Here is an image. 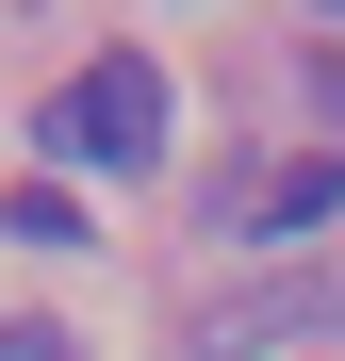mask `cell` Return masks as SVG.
<instances>
[{"mask_svg": "<svg viewBox=\"0 0 345 361\" xmlns=\"http://www.w3.org/2000/svg\"><path fill=\"white\" fill-rule=\"evenodd\" d=\"M164 132H181V115H164V66H148V49H99V66L49 99V148H66V164H164Z\"/></svg>", "mask_w": 345, "mask_h": 361, "instance_id": "6da1fadb", "label": "cell"}, {"mask_svg": "<svg viewBox=\"0 0 345 361\" xmlns=\"http://www.w3.org/2000/svg\"><path fill=\"white\" fill-rule=\"evenodd\" d=\"M345 214V148L313 132L296 164H263V180H230V230H247V247H313V230Z\"/></svg>", "mask_w": 345, "mask_h": 361, "instance_id": "7a4b0ae2", "label": "cell"}, {"mask_svg": "<svg viewBox=\"0 0 345 361\" xmlns=\"http://www.w3.org/2000/svg\"><path fill=\"white\" fill-rule=\"evenodd\" d=\"M0 230H17V247H83V197H66V180H17Z\"/></svg>", "mask_w": 345, "mask_h": 361, "instance_id": "3957f363", "label": "cell"}, {"mask_svg": "<svg viewBox=\"0 0 345 361\" xmlns=\"http://www.w3.org/2000/svg\"><path fill=\"white\" fill-rule=\"evenodd\" d=\"M313 329H329V295H263V312L214 329V361H230V345H313Z\"/></svg>", "mask_w": 345, "mask_h": 361, "instance_id": "277c9868", "label": "cell"}, {"mask_svg": "<svg viewBox=\"0 0 345 361\" xmlns=\"http://www.w3.org/2000/svg\"><path fill=\"white\" fill-rule=\"evenodd\" d=\"M0 361H83V329H49V312H0Z\"/></svg>", "mask_w": 345, "mask_h": 361, "instance_id": "5b68a950", "label": "cell"}, {"mask_svg": "<svg viewBox=\"0 0 345 361\" xmlns=\"http://www.w3.org/2000/svg\"><path fill=\"white\" fill-rule=\"evenodd\" d=\"M313 17H345V0H313Z\"/></svg>", "mask_w": 345, "mask_h": 361, "instance_id": "8992f818", "label": "cell"}]
</instances>
